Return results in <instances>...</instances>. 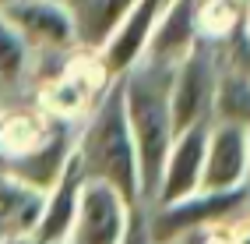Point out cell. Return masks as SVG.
Masks as SVG:
<instances>
[{"label": "cell", "mask_w": 250, "mask_h": 244, "mask_svg": "<svg viewBox=\"0 0 250 244\" xmlns=\"http://www.w3.org/2000/svg\"><path fill=\"white\" fill-rule=\"evenodd\" d=\"M250 127L211 121L205 142V167L201 188L205 191H236L247 188V159H250Z\"/></svg>", "instance_id": "cell-8"}, {"label": "cell", "mask_w": 250, "mask_h": 244, "mask_svg": "<svg viewBox=\"0 0 250 244\" xmlns=\"http://www.w3.org/2000/svg\"><path fill=\"white\" fill-rule=\"evenodd\" d=\"M130 205L138 202H127L116 188L85 177L78 191V209H74L67 244H116L127 230Z\"/></svg>", "instance_id": "cell-6"}, {"label": "cell", "mask_w": 250, "mask_h": 244, "mask_svg": "<svg viewBox=\"0 0 250 244\" xmlns=\"http://www.w3.org/2000/svg\"><path fill=\"white\" fill-rule=\"evenodd\" d=\"M0 4H7V0H0Z\"/></svg>", "instance_id": "cell-18"}, {"label": "cell", "mask_w": 250, "mask_h": 244, "mask_svg": "<svg viewBox=\"0 0 250 244\" xmlns=\"http://www.w3.org/2000/svg\"><path fill=\"white\" fill-rule=\"evenodd\" d=\"M208 124H190L173 135V145L162 159V173L155 184L152 205H169L187 195L201 191V167H205V142H208Z\"/></svg>", "instance_id": "cell-7"}, {"label": "cell", "mask_w": 250, "mask_h": 244, "mask_svg": "<svg viewBox=\"0 0 250 244\" xmlns=\"http://www.w3.org/2000/svg\"><path fill=\"white\" fill-rule=\"evenodd\" d=\"M0 244H42L36 234H25V237H0Z\"/></svg>", "instance_id": "cell-16"}, {"label": "cell", "mask_w": 250, "mask_h": 244, "mask_svg": "<svg viewBox=\"0 0 250 244\" xmlns=\"http://www.w3.org/2000/svg\"><path fill=\"white\" fill-rule=\"evenodd\" d=\"M81 181H85V173H81L78 159L71 152V159L63 163V170L53 181V188L46 191V205H42V216H39V226H36V237L42 244H67L71 223H74V209H78Z\"/></svg>", "instance_id": "cell-11"}, {"label": "cell", "mask_w": 250, "mask_h": 244, "mask_svg": "<svg viewBox=\"0 0 250 244\" xmlns=\"http://www.w3.org/2000/svg\"><path fill=\"white\" fill-rule=\"evenodd\" d=\"M173 64L159 57H141L127 74H120L124 113L138 152V188L141 205H152L155 184L162 173V159L173 145V110H169Z\"/></svg>", "instance_id": "cell-1"}, {"label": "cell", "mask_w": 250, "mask_h": 244, "mask_svg": "<svg viewBox=\"0 0 250 244\" xmlns=\"http://www.w3.org/2000/svg\"><path fill=\"white\" fill-rule=\"evenodd\" d=\"M74 159L88 181H103L116 188L127 202H141L138 152H134V138H130L127 113H124L120 74L109 81V89L95 99V106L78 121Z\"/></svg>", "instance_id": "cell-2"}, {"label": "cell", "mask_w": 250, "mask_h": 244, "mask_svg": "<svg viewBox=\"0 0 250 244\" xmlns=\"http://www.w3.org/2000/svg\"><path fill=\"white\" fill-rule=\"evenodd\" d=\"M0 11L28 43L36 60L67 57L78 50V28L63 0H7L0 4Z\"/></svg>", "instance_id": "cell-5"}, {"label": "cell", "mask_w": 250, "mask_h": 244, "mask_svg": "<svg viewBox=\"0 0 250 244\" xmlns=\"http://www.w3.org/2000/svg\"><path fill=\"white\" fill-rule=\"evenodd\" d=\"M148 209V226H152L155 244H180L197 230H208L215 223H226L250 209V188L236 191H194L180 202L169 205H145Z\"/></svg>", "instance_id": "cell-3"}, {"label": "cell", "mask_w": 250, "mask_h": 244, "mask_svg": "<svg viewBox=\"0 0 250 244\" xmlns=\"http://www.w3.org/2000/svg\"><path fill=\"white\" fill-rule=\"evenodd\" d=\"M222 57L215 43H194L187 53L173 64V85H169V110H173V131H183L190 124L211 121L215 85H219Z\"/></svg>", "instance_id": "cell-4"}, {"label": "cell", "mask_w": 250, "mask_h": 244, "mask_svg": "<svg viewBox=\"0 0 250 244\" xmlns=\"http://www.w3.org/2000/svg\"><path fill=\"white\" fill-rule=\"evenodd\" d=\"M46 205V191L28 184L25 177L0 170V237H25L36 234Z\"/></svg>", "instance_id": "cell-12"}, {"label": "cell", "mask_w": 250, "mask_h": 244, "mask_svg": "<svg viewBox=\"0 0 250 244\" xmlns=\"http://www.w3.org/2000/svg\"><path fill=\"white\" fill-rule=\"evenodd\" d=\"M53 121L36 103H4L0 106V170L21 163L49 138Z\"/></svg>", "instance_id": "cell-10"}, {"label": "cell", "mask_w": 250, "mask_h": 244, "mask_svg": "<svg viewBox=\"0 0 250 244\" xmlns=\"http://www.w3.org/2000/svg\"><path fill=\"white\" fill-rule=\"evenodd\" d=\"M116 244H155L152 237V226H148V209L138 202V205H130V220H127V230L124 237L116 241Z\"/></svg>", "instance_id": "cell-15"}, {"label": "cell", "mask_w": 250, "mask_h": 244, "mask_svg": "<svg viewBox=\"0 0 250 244\" xmlns=\"http://www.w3.org/2000/svg\"><path fill=\"white\" fill-rule=\"evenodd\" d=\"M162 7H166V0H138V4L124 14V22L113 28V36L99 46V57H103L106 71L113 78L127 74L145 57L148 39H152V32H155V22H159Z\"/></svg>", "instance_id": "cell-9"}, {"label": "cell", "mask_w": 250, "mask_h": 244, "mask_svg": "<svg viewBox=\"0 0 250 244\" xmlns=\"http://www.w3.org/2000/svg\"><path fill=\"white\" fill-rule=\"evenodd\" d=\"M211 121L250 127V71L222 64L219 85H215V103H211Z\"/></svg>", "instance_id": "cell-13"}, {"label": "cell", "mask_w": 250, "mask_h": 244, "mask_svg": "<svg viewBox=\"0 0 250 244\" xmlns=\"http://www.w3.org/2000/svg\"><path fill=\"white\" fill-rule=\"evenodd\" d=\"M32 64L36 57H32L28 43L0 11V92H18L32 85Z\"/></svg>", "instance_id": "cell-14"}, {"label": "cell", "mask_w": 250, "mask_h": 244, "mask_svg": "<svg viewBox=\"0 0 250 244\" xmlns=\"http://www.w3.org/2000/svg\"><path fill=\"white\" fill-rule=\"evenodd\" d=\"M250 142V138H247ZM247 188H250V159H247Z\"/></svg>", "instance_id": "cell-17"}]
</instances>
